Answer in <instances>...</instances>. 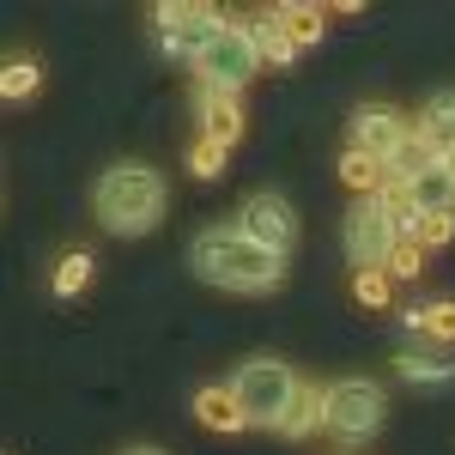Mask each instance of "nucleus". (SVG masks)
Instances as JSON below:
<instances>
[{
	"mask_svg": "<svg viewBox=\"0 0 455 455\" xmlns=\"http://www.w3.org/2000/svg\"><path fill=\"white\" fill-rule=\"evenodd\" d=\"M188 261L207 285H225V291H274L285 280V255L261 249L255 237H243L237 225L225 231H201L188 243Z\"/></svg>",
	"mask_w": 455,
	"mask_h": 455,
	"instance_id": "f257e3e1",
	"label": "nucleus"
},
{
	"mask_svg": "<svg viewBox=\"0 0 455 455\" xmlns=\"http://www.w3.org/2000/svg\"><path fill=\"white\" fill-rule=\"evenodd\" d=\"M164 201H171V188H164V176L152 171V164H116L92 188L98 225L116 231V237H146L164 219Z\"/></svg>",
	"mask_w": 455,
	"mask_h": 455,
	"instance_id": "f03ea898",
	"label": "nucleus"
},
{
	"mask_svg": "<svg viewBox=\"0 0 455 455\" xmlns=\"http://www.w3.org/2000/svg\"><path fill=\"white\" fill-rule=\"evenodd\" d=\"M401 195L383 188V195H358L347 212V255H352V274H377L388 267V255L401 243Z\"/></svg>",
	"mask_w": 455,
	"mask_h": 455,
	"instance_id": "7ed1b4c3",
	"label": "nucleus"
},
{
	"mask_svg": "<svg viewBox=\"0 0 455 455\" xmlns=\"http://www.w3.org/2000/svg\"><path fill=\"white\" fill-rule=\"evenodd\" d=\"M383 425V388L364 383V377H340V383L322 388V431L340 437V443H364L377 437Z\"/></svg>",
	"mask_w": 455,
	"mask_h": 455,
	"instance_id": "20e7f679",
	"label": "nucleus"
},
{
	"mask_svg": "<svg viewBox=\"0 0 455 455\" xmlns=\"http://www.w3.org/2000/svg\"><path fill=\"white\" fill-rule=\"evenodd\" d=\"M152 25H158L164 55H176V61H188V68H195L212 43H219L225 12H219V6H207V0H171V6H158V12H152Z\"/></svg>",
	"mask_w": 455,
	"mask_h": 455,
	"instance_id": "39448f33",
	"label": "nucleus"
},
{
	"mask_svg": "<svg viewBox=\"0 0 455 455\" xmlns=\"http://www.w3.org/2000/svg\"><path fill=\"white\" fill-rule=\"evenodd\" d=\"M195 73H201L207 92H231V98H237L249 79L261 73V43H255V31H249V25H225L219 43L195 61Z\"/></svg>",
	"mask_w": 455,
	"mask_h": 455,
	"instance_id": "423d86ee",
	"label": "nucleus"
},
{
	"mask_svg": "<svg viewBox=\"0 0 455 455\" xmlns=\"http://www.w3.org/2000/svg\"><path fill=\"white\" fill-rule=\"evenodd\" d=\"M291 388H298V377L285 371L280 358H249L243 371L231 377V395H237V407H243L249 425H280Z\"/></svg>",
	"mask_w": 455,
	"mask_h": 455,
	"instance_id": "0eeeda50",
	"label": "nucleus"
},
{
	"mask_svg": "<svg viewBox=\"0 0 455 455\" xmlns=\"http://www.w3.org/2000/svg\"><path fill=\"white\" fill-rule=\"evenodd\" d=\"M347 134H352V152H364V158H377V164H388L401 146L413 140V134H407V116L395 104H358L347 116Z\"/></svg>",
	"mask_w": 455,
	"mask_h": 455,
	"instance_id": "6e6552de",
	"label": "nucleus"
},
{
	"mask_svg": "<svg viewBox=\"0 0 455 455\" xmlns=\"http://www.w3.org/2000/svg\"><path fill=\"white\" fill-rule=\"evenodd\" d=\"M237 231L255 237L261 249H274V255H291L298 249V212H291L285 195H255L243 207V219H237Z\"/></svg>",
	"mask_w": 455,
	"mask_h": 455,
	"instance_id": "1a4fd4ad",
	"label": "nucleus"
},
{
	"mask_svg": "<svg viewBox=\"0 0 455 455\" xmlns=\"http://www.w3.org/2000/svg\"><path fill=\"white\" fill-rule=\"evenodd\" d=\"M195 116H201V134H207L212 146H231L237 134H243V104L231 98V92H195Z\"/></svg>",
	"mask_w": 455,
	"mask_h": 455,
	"instance_id": "9d476101",
	"label": "nucleus"
},
{
	"mask_svg": "<svg viewBox=\"0 0 455 455\" xmlns=\"http://www.w3.org/2000/svg\"><path fill=\"white\" fill-rule=\"evenodd\" d=\"M401 201H407V212H413V219H419V212H455V176H450V164L419 171L407 188H401Z\"/></svg>",
	"mask_w": 455,
	"mask_h": 455,
	"instance_id": "9b49d317",
	"label": "nucleus"
},
{
	"mask_svg": "<svg viewBox=\"0 0 455 455\" xmlns=\"http://www.w3.org/2000/svg\"><path fill=\"white\" fill-rule=\"evenodd\" d=\"M419 146L443 164V158H455V98L450 92H437L431 104H425V116H419Z\"/></svg>",
	"mask_w": 455,
	"mask_h": 455,
	"instance_id": "f8f14e48",
	"label": "nucleus"
},
{
	"mask_svg": "<svg viewBox=\"0 0 455 455\" xmlns=\"http://www.w3.org/2000/svg\"><path fill=\"white\" fill-rule=\"evenodd\" d=\"M280 437H310V431H322V388L315 383H298L291 388V401H285V413H280V425H274Z\"/></svg>",
	"mask_w": 455,
	"mask_h": 455,
	"instance_id": "ddd939ff",
	"label": "nucleus"
},
{
	"mask_svg": "<svg viewBox=\"0 0 455 455\" xmlns=\"http://www.w3.org/2000/svg\"><path fill=\"white\" fill-rule=\"evenodd\" d=\"M195 419L212 425V431H243V425H249L231 388H201V395H195Z\"/></svg>",
	"mask_w": 455,
	"mask_h": 455,
	"instance_id": "4468645a",
	"label": "nucleus"
},
{
	"mask_svg": "<svg viewBox=\"0 0 455 455\" xmlns=\"http://www.w3.org/2000/svg\"><path fill=\"white\" fill-rule=\"evenodd\" d=\"M267 19H274L280 31H291V43H298V49L322 36V6H304V0H285V6H274Z\"/></svg>",
	"mask_w": 455,
	"mask_h": 455,
	"instance_id": "2eb2a0df",
	"label": "nucleus"
},
{
	"mask_svg": "<svg viewBox=\"0 0 455 455\" xmlns=\"http://www.w3.org/2000/svg\"><path fill=\"white\" fill-rule=\"evenodd\" d=\"M395 364L407 383H450L455 377V358H443V352H401Z\"/></svg>",
	"mask_w": 455,
	"mask_h": 455,
	"instance_id": "dca6fc26",
	"label": "nucleus"
},
{
	"mask_svg": "<svg viewBox=\"0 0 455 455\" xmlns=\"http://www.w3.org/2000/svg\"><path fill=\"white\" fill-rule=\"evenodd\" d=\"M249 31H255V43H261V61H267V68H291V61H298V43H291V31H280L274 19H255Z\"/></svg>",
	"mask_w": 455,
	"mask_h": 455,
	"instance_id": "f3484780",
	"label": "nucleus"
},
{
	"mask_svg": "<svg viewBox=\"0 0 455 455\" xmlns=\"http://www.w3.org/2000/svg\"><path fill=\"white\" fill-rule=\"evenodd\" d=\"M455 237V212H419L413 219V231L401 237V243H419V249H443Z\"/></svg>",
	"mask_w": 455,
	"mask_h": 455,
	"instance_id": "a211bd4d",
	"label": "nucleus"
},
{
	"mask_svg": "<svg viewBox=\"0 0 455 455\" xmlns=\"http://www.w3.org/2000/svg\"><path fill=\"white\" fill-rule=\"evenodd\" d=\"M85 285H92V255H85V249H73L68 261L55 267V280H49V291H55V298H79Z\"/></svg>",
	"mask_w": 455,
	"mask_h": 455,
	"instance_id": "6ab92c4d",
	"label": "nucleus"
},
{
	"mask_svg": "<svg viewBox=\"0 0 455 455\" xmlns=\"http://www.w3.org/2000/svg\"><path fill=\"white\" fill-rule=\"evenodd\" d=\"M36 79H43V73H36L31 55H12V61H6V73H0V98H6V104L31 98V92H36Z\"/></svg>",
	"mask_w": 455,
	"mask_h": 455,
	"instance_id": "aec40b11",
	"label": "nucleus"
},
{
	"mask_svg": "<svg viewBox=\"0 0 455 455\" xmlns=\"http://www.w3.org/2000/svg\"><path fill=\"white\" fill-rule=\"evenodd\" d=\"M407 322H413V328H425L431 340L455 347V304H419V310H407Z\"/></svg>",
	"mask_w": 455,
	"mask_h": 455,
	"instance_id": "412c9836",
	"label": "nucleus"
},
{
	"mask_svg": "<svg viewBox=\"0 0 455 455\" xmlns=\"http://www.w3.org/2000/svg\"><path fill=\"white\" fill-rule=\"evenodd\" d=\"M431 164H437V158H431V152H425V146H419V134H413V140L401 146V152L388 158L383 171L395 176V188H407V182H413V176H419V171H431Z\"/></svg>",
	"mask_w": 455,
	"mask_h": 455,
	"instance_id": "4be33fe9",
	"label": "nucleus"
},
{
	"mask_svg": "<svg viewBox=\"0 0 455 455\" xmlns=\"http://www.w3.org/2000/svg\"><path fill=\"white\" fill-rule=\"evenodd\" d=\"M188 171L201 176V182H219V176H225V146L201 140V146H195V152H188Z\"/></svg>",
	"mask_w": 455,
	"mask_h": 455,
	"instance_id": "5701e85b",
	"label": "nucleus"
},
{
	"mask_svg": "<svg viewBox=\"0 0 455 455\" xmlns=\"http://www.w3.org/2000/svg\"><path fill=\"white\" fill-rule=\"evenodd\" d=\"M377 171H383V164H377V158H364V152H347V158H340V176H347L352 188H371Z\"/></svg>",
	"mask_w": 455,
	"mask_h": 455,
	"instance_id": "b1692460",
	"label": "nucleus"
},
{
	"mask_svg": "<svg viewBox=\"0 0 455 455\" xmlns=\"http://www.w3.org/2000/svg\"><path fill=\"white\" fill-rule=\"evenodd\" d=\"M425 261H419V243H395V255H388V274L395 280H413Z\"/></svg>",
	"mask_w": 455,
	"mask_h": 455,
	"instance_id": "393cba45",
	"label": "nucleus"
},
{
	"mask_svg": "<svg viewBox=\"0 0 455 455\" xmlns=\"http://www.w3.org/2000/svg\"><path fill=\"white\" fill-rule=\"evenodd\" d=\"M358 304H371V310H383V304H388V280H383V267H377V274H358Z\"/></svg>",
	"mask_w": 455,
	"mask_h": 455,
	"instance_id": "a878e982",
	"label": "nucleus"
},
{
	"mask_svg": "<svg viewBox=\"0 0 455 455\" xmlns=\"http://www.w3.org/2000/svg\"><path fill=\"white\" fill-rule=\"evenodd\" d=\"M128 455H158V450H128Z\"/></svg>",
	"mask_w": 455,
	"mask_h": 455,
	"instance_id": "bb28decb",
	"label": "nucleus"
},
{
	"mask_svg": "<svg viewBox=\"0 0 455 455\" xmlns=\"http://www.w3.org/2000/svg\"><path fill=\"white\" fill-rule=\"evenodd\" d=\"M443 164H450V176H455V158H443Z\"/></svg>",
	"mask_w": 455,
	"mask_h": 455,
	"instance_id": "cd10ccee",
	"label": "nucleus"
}]
</instances>
